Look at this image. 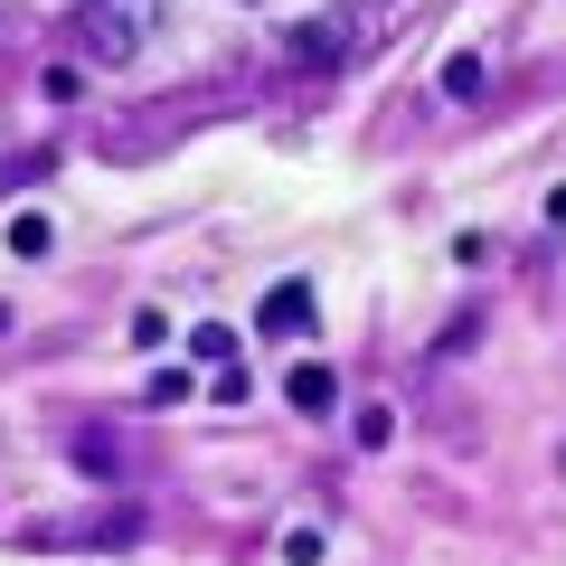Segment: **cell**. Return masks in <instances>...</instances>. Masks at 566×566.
Segmentation results:
<instances>
[{
    "mask_svg": "<svg viewBox=\"0 0 566 566\" xmlns=\"http://www.w3.org/2000/svg\"><path fill=\"white\" fill-rule=\"evenodd\" d=\"M151 29H161V0H76V39L95 66L151 57Z\"/></svg>",
    "mask_w": 566,
    "mask_h": 566,
    "instance_id": "6da1fadb",
    "label": "cell"
},
{
    "mask_svg": "<svg viewBox=\"0 0 566 566\" xmlns=\"http://www.w3.org/2000/svg\"><path fill=\"white\" fill-rule=\"evenodd\" d=\"M255 331H274V340H293V331H312V283H274L255 303Z\"/></svg>",
    "mask_w": 566,
    "mask_h": 566,
    "instance_id": "7a4b0ae2",
    "label": "cell"
},
{
    "mask_svg": "<svg viewBox=\"0 0 566 566\" xmlns=\"http://www.w3.org/2000/svg\"><path fill=\"white\" fill-rule=\"evenodd\" d=\"M444 95H482V57H453L444 66Z\"/></svg>",
    "mask_w": 566,
    "mask_h": 566,
    "instance_id": "ba28073f",
    "label": "cell"
},
{
    "mask_svg": "<svg viewBox=\"0 0 566 566\" xmlns=\"http://www.w3.org/2000/svg\"><path fill=\"white\" fill-rule=\"evenodd\" d=\"M10 255H48V218L29 208V218H10Z\"/></svg>",
    "mask_w": 566,
    "mask_h": 566,
    "instance_id": "52a82bcc",
    "label": "cell"
},
{
    "mask_svg": "<svg viewBox=\"0 0 566 566\" xmlns=\"http://www.w3.org/2000/svg\"><path fill=\"white\" fill-rule=\"evenodd\" d=\"M283 397H293V416H331V406H340V378H331V368H293Z\"/></svg>",
    "mask_w": 566,
    "mask_h": 566,
    "instance_id": "277c9868",
    "label": "cell"
},
{
    "mask_svg": "<svg viewBox=\"0 0 566 566\" xmlns=\"http://www.w3.org/2000/svg\"><path fill=\"white\" fill-rule=\"evenodd\" d=\"M189 359H208V368H237V340H227L218 322H199V331H189Z\"/></svg>",
    "mask_w": 566,
    "mask_h": 566,
    "instance_id": "8992f818",
    "label": "cell"
},
{
    "mask_svg": "<svg viewBox=\"0 0 566 566\" xmlns=\"http://www.w3.org/2000/svg\"><path fill=\"white\" fill-rule=\"evenodd\" d=\"M340 48H349V20H312V29L283 39V57L293 66H340Z\"/></svg>",
    "mask_w": 566,
    "mask_h": 566,
    "instance_id": "3957f363",
    "label": "cell"
},
{
    "mask_svg": "<svg viewBox=\"0 0 566 566\" xmlns=\"http://www.w3.org/2000/svg\"><path fill=\"white\" fill-rule=\"evenodd\" d=\"M66 463H85V472H104V482H114V472H123V444L104 434V424H85V434H66Z\"/></svg>",
    "mask_w": 566,
    "mask_h": 566,
    "instance_id": "5b68a950",
    "label": "cell"
}]
</instances>
